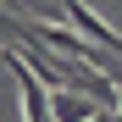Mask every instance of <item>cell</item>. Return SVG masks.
I'll use <instances>...</instances> for the list:
<instances>
[{"mask_svg": "<svg viewBox=\"0 0 122 122\" xmlns=\"http://www.w3.org/2000/svg\"><path fill=\"white\" fill-rule=\"evenodd\" d=\"M94 122H106V111H100V117H94Z\"/></svg>", "mask_w": 122, "mask_h": 122, "instance_id": "cell-2", "label": "cell"}, {"mask_svg": "<svg viewBox=\"0 0 122 122\" xmlns=\"http://www.w3.org/2000/svg\"><path fill=\"white\" fill-rule=\"evenodd\" d=\"M106 106H94L89 94H72V89H56L50 94V122H94Z\"/></svg>", "mask_w": 122, "mask_h": 122, "instance_id": "cell-1", "label": "cell"}]
</instances>
